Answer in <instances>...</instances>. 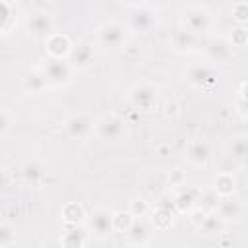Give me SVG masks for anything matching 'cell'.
I'll use <instances>...</instances> for the list:
<instances>
[{
  "label": "cell",
  "instance_id": "obj_17",
  "mask_svg": "<svg viewBox=\"0 0 248 248\" xmlns=\"http://www.w3.org/2000/svg\"><path fill=\"white\" fill-rule=\"evenodd\" d=\"M221 231H223V219L217 213H211L202 219L200 234H219Z\"/></svg>",
  "mask_w": 248,
  "mask_h": 248
},
{
  "label": "cell",
  "instance_id": "obj_19",
  "mask_svg": "<svg viewBox=\"0 0 248 248\" xmlns=\"http://www.w3.org/2000/svg\"><path fill=\"white\" fill-rule=\"evenodd\" d=\"M188 78L196 85H205V83H209L213 79V72L207 66H196V68H192L188 72Z\"/></svg>",
  "mask_w": 248,
  "mask_h": 248
},
{
  "label": "cell",
  "instance_id": "obj_4",
  "mask_svg": "<svg viewBox=\"0 0 248 248\" xmlns=\"http://www.w3.org/2000/svg\"><path fill=\"white\" fill-rule=\"evenodd\" d=\"M124 39H126V31L118 21H108V23H103L99 27V41L105 46L116 48L124 43Z\"/></svg>",
  "mask_w": 248,
  "mask_h": 248
},
{
  "label": "cell",
  "instance_id": "obj_24",
  "mask_svg": "<svg viewBox=\"0 0 248 248\" xmlns=\"http://www.w3.org/2000/svg\"><path fill=\"white\" fill-rule=\"evenodd\" d=\"M232 17H234L240 25H244V23H246V19H248V6H246L244 2L236 4V6L232 8Z\"/></svg>",
  "mask_w": 248,
  "mask_h": 248
},
{
  "label": "cell",
  "instance_id": "obj_5",
  "mask_svg": "<svg viewBox=\"0 0 248 248\" xmlns=\"http://www.w3.org/2000/svg\"><path fill=\"white\" fill-rule=\"evenodd\" d=\"M64 128H66V134H68L70 138L83 140V138H87V136L91 134V130H93V120H91L89 116H85V114H74V116H70V118L66 120Z\"/></svg>",
  "mask_w": 248,
  "mask_h": 248
},
{
  "label": "cell",
  "instance_id": "obj_28",
  "mask_svg": "<svg viewBox=\"0 0 248 248\" xmlns=\"http://www.w3.org/2000/svg\"><path fill=\"white\" fill-rule=\"evenodd\" d=\"M10 17V8L4 0H0V25H4V21Z\"/></svg>",
  "mask_w": 248,
  "mask_h": 248
},
{
  "label": "cell",
  "instance_id": "obj_8",
  "mask_svg": "<svg viewBox=\"0 0 248 248\" xmlns=\"http://www.w3.org/2000/svg\"><path fill=\"white\" fill-rule=\"evenodd\" d=\"M130 99L140 108H149L157 99V89L151 83H138L130 91Z\"/></svg>",
  "mask_w": 248,
  "mask_h": 248
},
{
  "label": "cell",
  "instance_id": "obj_6",
  "mask_svg": "<svg viewBox=\"0 0 248 248\" xmlns=\"http://www.w3.org/2000/svg\"><path fill=\"white\" fill-rule=\"evenodd\" d=\"M114 229L112 225V213L108 209H95L89 215V231L97 236H107Z\"/></svg>",
  "mask_w": 248,
  "mask_h": 248
},
{
  "label": "cell",
  "instance_id": "obj_11",
  "mask_svg": "<svg viewBox=\"0 0 248 248\" xmlns=\"http://www.w3.org/2000/svg\"><path fill=\"white\" fill-rule=\"evenodd\" d=\"M217 215L223 219V221H236L240 215H242V205H240V202H236L234 198H225V200H221L217 205Z\"/></svg>",
  "mask_w": 248,
  "mask_h": 248
},
{
  "label": "cell",
  "instance_id": "obj_20",
  "mask_svg": "<svg viewBox=\"0 0 248 248\" xmlns=\"http://www.w3.org/2000/svg\"><path fill=\"white\" fill-rule=\"evenodd\" d=\"M232 192H234V180H232V176L227 174V172L219 174L217 180H215V194L217 196H231Z\"/></svg>",
  "mask_w": 248,
  "mask_h": 248
},
{
  "label": "cell",
  "instance_id": "obj_14",
  "mask_svg": "<svg viewBox=\"0 0 248 248\" xmlns=\"http://www.w3.org/2000/svg\"><path fill=\"white\" fill-rule=\"evenodd\" d=\"M91 60H93V52H91V48L87 45L72 46L70 52H68V64L72 68H85Z\"/></svg>",
  "mask_w": 248,
  "mask_h": 248
},
{
  "label": "cell",
  "instance_id": "obj_26",
  "mask_svg": "<svg viewBox=\"0 0 248 248\" xmlns=\"http://www.w3.org/2000/svg\"><path fill=\"white\" fill-rule=\"evenodd\" d=\"M43 174V169L39 167V165H27L25 167V176H27V180H35L37 176H41Z\"/></svg>",
  "mask_w": 248,
  "mask_h": 248
},
{
  "label": "cell",
  "instance_id": "obj_27",
  "mask_svg": "<svg viewBox=\"0 0 248 248\" xmlns=\"http://www.w3.org/2000/svg\"><path fill=\"white\" fill-rule=\"evenodd\" d=\"M8 128H10V116H8V112H6L4 108H0V136H2Z\"/></svg>",
  "mask_w": 248,
  "mask_h": 248
},
{
  "label": "cell",
  "instance_id": "obj_25",
  "mask_svg": "<svg viewBox=\"0 0 248 248\" xmlns=\"http://www.w3.org/2000/svg\"><path fill=\"white\" fill-rule=\"evenodd\" d=\"M244 43H246V31H244V27L234 29L232 31V37H231V45L232 46H244Z\"/></svg>",
  "mask_w": 248,
  "mask_h": 248
},
{
  "label": "cell",
  "instance_id": "obj_2",
  "mask_svg": "<svg viewBox=\"0 0 248 248\" xmlns=\"http://www.w3.org/2000/svg\"><path fill=\"white\" fill-rule=\"evenodd\" d=\"M95 130H97V136L101 140L114 141V140H120L126 134V122L116 114H107L97 122Z\"/></svg>",
  "mask_w": 248,
  "mask_h": 248
},
{
  "label": "cell",
  "instance_id": "obj_23",
  "mask_svg": "<svg viewBox=\"0 0 248 248\" xmlns=\"http://www.w3.org/2000/svg\"><path fill=\"white\" fill-rule=\"evenodd\" d=\"M12 242H16V232H14V229H12L10 225L0 223V246H8V244H12Z\"/></svg>",
  "mask_w": 248,
  "mask_h": 248
},
{
  "label": "cell",
  "instance_id": "obj_18",
  "mask_svg": "<svg viewBox=\"0 0 248 248\" xmlns=\"http://www.w3.org/2000/svg\"><path fill=\"white\" fill-rule=\"evenodd\" d=\"M246 153H248V143H246V136H234L231 141V157L234 161L244 163L246 161Z\"/></svg>",
  "mask_w": 248,
  "mask_h": 248
},
{
  "label": "cell",
  "instance_id": "obj_13",
  "mask_svg": "<svg viewBox=\"0 0 248 248\" xmlns=\"http://www.w3.org/2000/svg\"><path fill=\"white\" fill-rule=\"evenodd\" d=\"M207 54L215 62H225L232 56V45L225 39H215L207 45Z\"/></svg>",
  "mask_w": 248,
  "mask_h": 248
},
{
  "label": "cell",
  "instance_id": "obj_30",
  "mask_svg": "<svg viewBox=\"0 0 248 248\" xmlns=\"http://www.w3.org/2000/svg\"><path fill=\"white\" fill-rule=\"evenodd\" d=\"M126 2H132V4H136V2H141V0H126Z\"/></svg>",
  "mask_w": 248,
  "mask_h": 248
},
{
  "label": "cell",
  "instance_id": "obj_3",
  "mask_svg": "<svg viewBox=\"0 0 248 248\" xmlns=\"http://www.w3.org/2000/svg\"><path fill=\"white\" fill-rule=\"evenodd\" d=\"M70 74H72V66L68 64V60H62V58H50L43 68V76L46 83H54V85L68 83Z\"/></svg>",
  "mask_w": 248,
  "mask_h": 248
},
{
  "label": "cell",
  "instance_id": "obj_22",
  "mask_svg": "<svg viewBox=\"0 0 248 248\" xmlns=\"http://www.w3.org/2000/svg\"><path fill=\"white\" fill-rule=\"evenodd\" d=\"M62 242L68 244V246H81V244H85V232L79 231V229H74V231L66 232V236L62 238Z\"/></svg>",
  "mask_w": 248,
  "mask_h": 248
},
{
  "label": "cell",
  "instance_id": "obj_12",
  "mask_svg": "<svg viewBox=\"0 0 248 248\" xmlns=\"http://www.w3.org/2000/svg\"><path fill=\"white\" fill-rule=\"evenodd\" d=\"M155 23V12L151 8H138L130 16V25L136 31H147Z\"/></svg>",
  "mask_w": 248,
  "mask_h": 248
},
{
  "label": "cell",
  "instance_id": "obj_7",
  "mask_svg": "<svg viewBox=\"0 0 248 248\" xmlns=\"http://www.w3.org/2000/svg\"><path fill=\"white\" fill-rule=\"evenodd\" d=\"M27 31L33 37H48L52 33V17L45 12H35L27 19Z\"/></svg>",
  "mask_w": 248,
  "mask_h": 248
},
{
  "label": "cell",
  "instance_id": "obj_10",
  "mask_svg": "<svg viewBox=\"0 0 248 248\" xmlns=\"http://www.w3.org/2000/svg\"><path fill=\"white\" fill-rule=\"evenodd\" d=\"M209 145L205 143V141H202V140H194L190 145H188V149H186V159L192 163V165H196V167H202V165H205L207 161H209Z\"/></svg>",
  "mask_w": 248,
  "mask_h": 248
},
{
  "label": "cell",
  "instance_id": "obj_29",
  "mask_svg": "<svg viewBox=\"0 0 248 248\" xmlns=\"http://www.w3.org/2000/svg\"><path fill=\"white\" fill-rule=\"evenodd\" d=\"M6 186H8V176H6L4 170H0V192H4Z\"/></svg>",
  "mask_w": 248,
  "mask_h": 248
},
{
  "label": "cell",
  "instance_id": "obj_9",
  "mask_svg": "<svg viewBox=\"0 0 248 248\" xmlns=\"http://www.w3.org/2000/svg\"><path fill=\"white\" fill-rule=\"evenodd\" d=\"M126 234H128V242H132V244H145V242H149L151 229H149L147 221L132 219L130 227L126 229Z\"/></svg>",
  "mask_w": 248,
  "mask_h": 248
},
{
  "label": "cell",
  "instance_id": "obj_1",
  "mask_svg": "<svg viewBox=\"0 0 248 248\" xmlns=\"http://www.w3.org/2000/svg\"><path fill=\"white\" fill-rule=\"evenodd\" d=\"M182 21H184V27L186 31L190 33H203L211 27V16L205 8H200V6H192V8H186L182 12Z\"/></svg>",
  "mask_w": 248,
  "mask_h": 248
},
{
  "label": "cell",
  "instance_id": "obj_21",
  "mask_svg": "<svg viewBox=\"0 0 248 248\" xmlns=\"http://www.w3.org/2000/svg\"><path fill=\"white\" fill-rule=\"evenodd\" d=\"M174 205L180 209V211H190L194 205H196V196L192 190H182L176 200H174Z\"/></svg>",
  "mask_w": 248,
  "mask_h": 248
},
{
  "label": "cell",
  "instance_id": "obj_16",
  "mask_svg": "<svg viewBox=\"0 0 248 248\" xmlns=\"http://www.w3.org/2000/svg\"><path fill=\"white\" fill-rule=\"evenodd\" d=\"M23 87L29 93H41L46 87V79H45L43 72H29L23 79Z\"/></svg>",
  "mask_w": 248,
  "mask_h": 248
},
{
  "label": "cell",
  "instance_id": "obj_15",
  "mask_svg": "<svg viewBox=\"0 0 248 248\" xmlns=\"http://www.w3.org/2000/svg\"><path fill=\"white\" fill-rule=\"evenodd\" d=\"M46 46H48V52L54 56V58H62V56H68L70 52V41L66 35H58V33H50L46 37Z\"/></svg>",
  "mask_w": 248,
  "mask_h": 248
}]
</instances>
